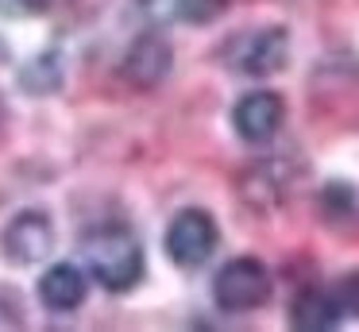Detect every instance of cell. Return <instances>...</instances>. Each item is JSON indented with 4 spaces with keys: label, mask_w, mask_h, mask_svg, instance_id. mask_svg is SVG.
<instances>
[{
    "label": "cell",
    "mask_w": 359,
    "mask_h": 332,
    "mask_svg": "<svg viewBox=\"0 0 359 332\" xmlns=\"http://www.w3.org/2000/svg\"><path fill=\"white\" fill-rule=\"evenodd\" d=\"M81 255H86V267L104 290L124 293L132 286H140L143 278V247L140 239L128 228H93L86 239H81Z\"/></svg>",
    "instance_id": "cell-1"
},
{
    "label": "cell",
    "mask_w": 359,
    "mask_h": 332,
    "mask_svg": "<svg viewBox=\"0 0 359 332\" xmlns=\"http://www.w3.org/2000/svg\"><path fill=\"white\" fill-rule=\"evenodd\" d=\"M274 290V278L266 270L263 259L255 255H240V259H228L224 267L212 278V298L224 313H251V309H263L266 298Z\"/></svg>",
    "instance_id": "cell-2"
},
{
    "label": "cell",
    "mask_w": 359,
    "mask_h": 332,
    "mask_svg": "<svg viewBox=\"0 0 359 332\" xmlns=\"http://www.w3.org/2000/svg\"><path fill=\"white\" fill-rule=\"evenodd\" d=\"M224 58H228V66H232L236 74L271 77L290 62V35H286V27L248 31V35L232 39V46H228Z\"/></svg>",
    "instance_id": "cell-3"
},
{
    "label": "cell",
    "mask_w": 359,
    "mask_h": 332,
    "mask_svg": "<svg viewBox=\"0 0 359 332\" xmlns=\"http://www.w3.org/2000/svg\"><path fill=\"white\" fill-rule=\"evenodd\" d=\"M217 220L205 208H182L166 228V255L178 267H201L217 251Z\"/></svg>",
    "instance_id": "cell-4"
},
{
    "label": "cell",
    "mask_w": 359,
    "mask_h": 332,
    "mask_svg": "<svg viewBox=\"0 0 359 332\" xmlns=\"http://www.w3.org/2000/svg\"><path fill=\"white\" fill-rule=\"evenodd\" d=\"M0 251L16 267H35L55 251V224L47 213H20L0 232Z\"/></svg>",
    "instance_id": "cell-5"
},
{
    "label": "cell",
    "mask_w": 359,
    "mask_h": 332,
    "mask_svg": "<svg viewBox=\"0 0 359 332\" xmlns=\"http://www.w3.org/2000/svg\"><path fill=\"white\" fill-rule=\"evenodd\" d=\"M282 120H286V100L271 89L243 93L232 108V128L243 143H266V139H274Z\"/></svg>",
    "instance_id": "cell-6"
},
{
    "label": "cell",
    "mask_w": 359,
    "mask_h": 332,
    "mask_svg": "<svg viewBox=\"0 0 359 332\" xmlns=\"http://www.w3.org/2000/svg\"><path fill=\"white\" fill-rule=\"evenodd\" d=\"M170 66H174L170 43H166L158 31H143V35H135L132 46H128L120 74H124L128 81L135 85V89H155V85L166 81Z\"/></svg>",
    "instance_id": "cell-7"
},
{
    "label": "cell",
    "mask_w": 359,
    "mask_h": 332,
    "mask_svg": "<svg viewBox=\"0 0 359 332\" xmlns=\"http://www.w3.org/2000/svg\"><path fill=\"white\" fill-rule=\"evenodd\" d=\"M39 301L55 313H70L86 301V270L78 263H55L39 278Z\"/></svg>",
    "instance_id": "cell-8"
},
{
    "label": "cell",
    "mask_w": 359,
    "mask_h": 332,
    "mask_svg": "<svg viewBox=\"0 0 359 332\" xmlns=\"http://www.w3.org/2000/svg\"><path fill=\"white\" fill-rule=\"evenodd\" d=\"M151 23H209L224 12L228 0H135Z\"/></svg>",
    "instance_id": "cell-9"
},
{
    "label": "cell",
    "mask_w": 359,
    "mask_h": 332,
    "mask_svg": "<svg viewBox=\"0 0 359 332\" xmlns=\"http://www.w3.org/2000/svg\"><path fill=\"white\" fill-rule=\"evenodd\" d=\"M290 324L302 332H328L340 324V305L328 290H302L290 305Z\"/></svg>",
    "instance_id": "cell-10"
},
{
    "label": "cell",
    "mask_w": 359,
    "mask_h": 332,
    "mask_svg": "<svg viewBox=\"0 0 359 332\" xmlns=\"http://www.w3.org/2000/svg\"><path fill=\"white\" fill-rule=\"evenodd\" d=\"M20 85L27 93H55L62 85V54L58 51H43L39 58H32L20 74Z\"/></svg>",
    "instance_id": "cell-11"
},
{
    "label": "cell",
    "mask_w": 359,
    "mask_h": 332,
    "mask_svg": "<svg viewBox=\"0 0 359 332\" xmlns=\"http://www.w3.org/2000/svg\"><path fill=\"white\" fill-rule=\"evenodd\" d=\"M320 205H325V213L328 216H336V220H344V216H355L359 213V197H355V190L351 185H344V182H332V185H325V193H320Z\"/></svg>",
    "instance_id": "cell-12"
},
{
    "label": "cell",
    "mask_w": 359,
    "mask_h": 332,
    "mask_svg": "<svg viewBox=\"0 0 359 332\" xmlns=\"http://www.w3.org/2000/svg\"><path fill=\"white\" fill-rule=\"evenodd\" d=\"M332 298H336V305H340V317H355L359 321V270H351V274H344L340 282H336Z\"/></svg>",
    "instance_id": "cell-13"
},
{
    "label": "cell",
    "mask_w": 359,
    "mask_h": 332,
    "mask_svg": "<svg viewBox=\"0 0 359 332\" xmlns=\"http://www.w3.org/2000/svg\"><path fill=\"white\" fill-rule=\"evenodd\" d=\"M50 0H0V12L4 15H39L47 12Z\"/></svg>",
    "instance_id": "cell-14"
},
{
    "label": "cell",
    "mask_w": 359,
    "mask_h": 332,
    "mask_svg": "<svg viewBox=\"0 0 359 332\" xmlns=\"http://www.w3.org/2000/svg\"><path fill=\"white\" fill-rule=\"evenodd\" d=\"M0 120H4V105H0Z\"/></svg>",
    "instance_id": "cell-15"
}]
</instances>
